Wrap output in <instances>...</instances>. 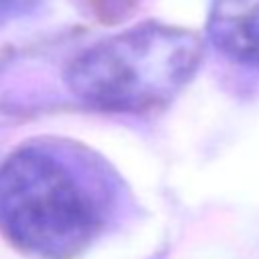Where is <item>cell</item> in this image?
I'll use <instances>...</instances> for the list:
<instances>
[{
  "label": "cell",
  "instance_id": "obj_1",
  "mask_svg": "<svg viewBox=\"0 0 259 259\" xmlns=\"http://www.w3.org/2000/svg\"><path fill=\"white\" fill-rule=\"evenodd\" d=\"M132 210V192L95 150L34 138L0 164V231L32 259H73Z\"/></svg>",
  "mask_w": 259,
  "mask_h": 259
},
{
  "label": "cell",
  "instance_id": "obj_2",
  "mask_svg": "<svg viewBox=\"0 0 259 259\" xmlns=\"http://www.w3.org/2000/svg\"><path fill=\"white\" fill-rule=\"evenodd\" d=\"M198 61L200 42L194 34L144 24L79 55L67 69V85L97 109L146 111L172 99Z\"/></svg>",
  "mask_w": 259,
  "mask_h": 259
},
{
  "label": "cell",
  "instance_id": "obj_3",
  "mask_svg": "<svg viewBox=\"0 0 259 259\" xmlns=\"http://www.w3.org/2000/svg\"><path fill=\"white\" fill-rule=\"evenodd\" d=\"M208 32L231 59L259 65V0H214Z\"/></svg>",
  "mask_w": 259,
  "mask_h": 259
}]
</instances>
